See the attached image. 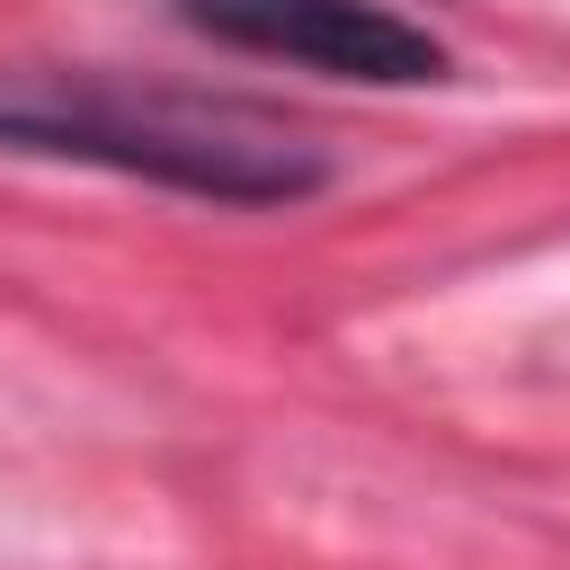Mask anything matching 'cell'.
I'll return each mask as SVG.
<instances>
[{"instance_id": "1", "label": "cell", "mask_w": 570, "mask_h": 570, "mask_svg": "<svg viewBox=\"0 0 570 570\" xmlns=\"http://www.w3.org/2000/svg\"><path fill=\"white\" fill-rule=\"evenodd\" d=\"M0 142L9 151H62V160H107L134 178H169L223 205H276L303 196L321 169L294 142H232L214 125H169V116H98V107H0Z\"/></svg>"}, {"instance_id": "2", "label": "cell", "mask_w": 570, "mask_h": 570, "mask_svg": "<svg viewBox=\"0 0 570 570\" xmlns=\"http://www.w3.org/2000/svg\"><path fill=\"white\" fill-rule=\"evenodd\" d=\"M178 18L214 45L285 53L303 71L365 80V89L445 80V45L428 27H410L401 9H383V0H178Z\"/></svg>"}]
</instances>
